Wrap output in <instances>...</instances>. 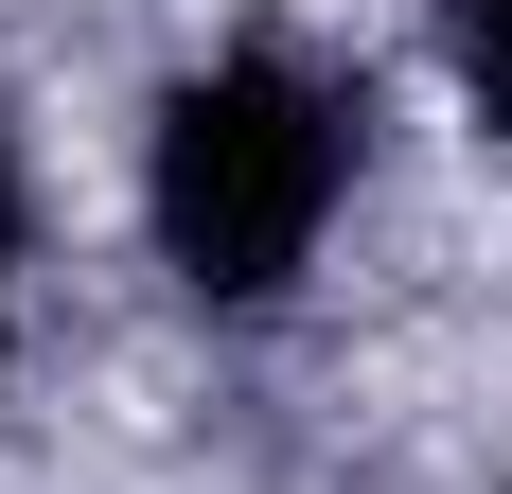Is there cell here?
<instances>
[{
    "mask_svg": "<svg viewBox=\"0 0 512 494\" xmlns=\"http://www.w3.org/2000/svg\"><path fill=\"white\" fill-rule=\"evenodd\" d=\"M336 195H354V89L318 53H283V36L195 53L159 89V124H142V230H159V265L212 318H265L301 283Z\"/></svg>",
    "mask_w": 512,
    "mask_h": 494,
    "instance_id": "cell-1",
    "label": "cell"
},
{
    "mask_svg": "<svg viewBox=\"0 0 512 494\" xmlns=\"http://www.w3.org/2000/svg\"><path fill=\"white\" fill-rule=\"evenodd\" d=\"M442 71H460V106L512 142V0H442Z\"/></svg>",
    "mask_w": 512,
    "mask_h": 494,
    "instance_id": "cell-2",
    "label": "cell"
},
{
    "mask_svg": "<svg viewBox=\"0 0 512 494\" xmlns=\"http://www.w3.org/2000/svg\"><path fill=\"white\" fill-rule=\"evenodd\" d=\"M0 265H18V159H0Z\"/></svg>",
    "mask_w": 512,
    "mask_h": 494,
    "instance_id": "cell-3",
    "label": "cell"
},
{
    "mask_svg": "<svg viewBox=\"0 0 512 494\" xmlns=\"http://www.w3.org/2000/svg\"><path fill=\"white\" fill-rule=\"evenodd\" d=\"M0 371H18V336H0Z\"/></svg>",
    "mask_w": 512,
    "mask_h": 494,
    "instance_id": "cell-4",
    "label": "cell"
}]
</instances>
